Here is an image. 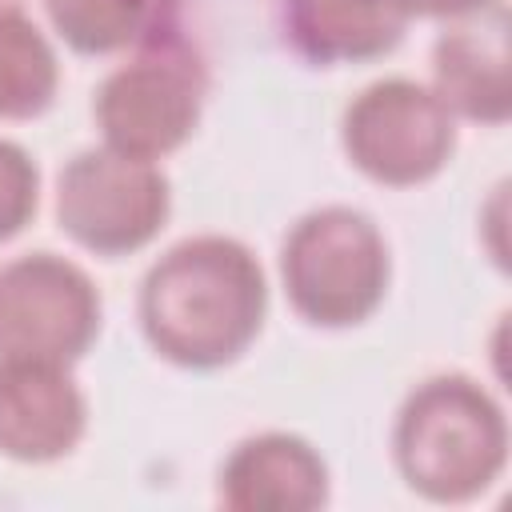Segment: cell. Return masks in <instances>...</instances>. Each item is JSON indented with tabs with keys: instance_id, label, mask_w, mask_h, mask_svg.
<instances>
[{
	"instance_id": "cell-2",
	"label": "cell",
	"mask_w": 512,
	"mask_h": 512,
	"mask_svg": "<svg viewBox=\"0 0 512 512\" xmlns=\"http://www.w3.org/2000/svg\"><path fill=\"white\" fill-rule=\"evenodd\" d=\"M392 464L432 504H464L488 492L508 464V416L464 372L420 380L392 420Z\"/></svg>"
},
{
	"instance_id": "cell-13",
	"label": "cell",
	"mask_w": 512,
	"mask_h": 512,
	"mask_svg": "<svg viewBox=\"0 0 512 512\" xmlns=\"http://www.w3.org/2000/svg\"><path fill=\"white\" fill-rule=\"evenodd\" d=\"M60 88V60L40 24L0 4V120H36L52 108Z\"/></svg>"
},
{
	"instance_id": "cell-7",
	"label": "cell",
	"mask_w": 512,
	"mask_h": 512,
	"mask_svg": "<svg viewBox=\"0 0 512 512\" xmlns=\"http://www.w3.org/2000/svg\"><path fill=\"white\" fill-rule=\"evenodd\" d=\"M96 280L68 256L24 252L0 264V360L76 364L100 336Z\"/></svg>"
},
{
	"instance_id": "cell-4",
	"label": "cell",
	"mask_w": 512,
	"mask_h": 512,
	"mask_svg": "<svg viewBox=\"0 0 512 512\" xmlns=\"http://www.w3.org/2000/svg\"><path fill=\"white\" fill-rule=\"evenodd\" d=\"M204 100L208 68L200 52L172 28L136 44L132 56L100 80L92 116L108 148L164 160L196 132Z\"/></svg>"
},
{
	"instance_id": "cell-12",
	"label": "cell",
	"mask_w": 512,
	"mask_h": 512,
	"mask_svg": "<svg viewBox=\"0 0 512 512\" xmlns=\"http://www.w3.org/2000/svg\"><path fill=\"white\" fill-rule=\"evenodd\" d=\"M44 12L80 56L124 52L176 28V0H44Z\"/></svg>"
},
{
	"instance_id": "cell-1",
	"label": "cell",
	"mask_w": 512,
	"mask_h": 512,
	"mask_svg": "<svg viewBox=\"0 0 512 512\" xmlns=\"http://www.w3.org/2000/svg\"><path fill=\"white\" fill-rule=\"evenodd\" d=\"M268 316V276L232 236L200 232L160 252L136 292V320L152 352L176 368L236 364Z\"/></svg>"
},
{
	"instance_id": "cell-8",
	"label": "cell",
	"mask_w": 512,
	"mask_h": 512,
	"mask_svg": "<svg viewBox=\"0 0 512 512\" xmlns=\"http://www.w3.org/2000/svg\"><path fill=\"white\" fill-rule=\"evenodd\" d=\"M88 428V400L68 364L0 360V452L16 464L64 460Z\"/></svg>"
},
{
	"instance_id": "cell-3",
	"label": "cell",
	"mask_w": 512,
	"mask_h": 512,
	"mask_svg": "<svg viewBox=\"0 0 512 512\" xmlns=\"http://www.w3.org/2000/svg\"><path fill=\"white\" fill-rule=\"evenodd\" d=\"M392 252L380 224L352 204L304 212L280 244V284L312 328L364 324L388 296Z\"/></svg>"
},
{
	"instance_id": "cell-10",
	"label": "cell",
	"mask_w": 512,
	"mask_h": 512,
	"mask_svg": "<svg viewBox=\"0 0 512 512\" xmlns=\"http://www.w3.org/2000/svg\"><path fill=\"white\" fill-rule=\"evenodd\" d=\"M328 488V460L296 432L244 436L216 476V496L228 512H312L328 504Z\"/></svg>"
},
{
	"instance_id": "cell-11",
	"label": "cell",
	"mask_w": 512,
	"mask_h": 512,
	"mask_svg": "<svg viewBox=\"0 0 512 512\" xmlns=\"http://www.w3.org/2000/svg\"><path fill=\"white\" fill-rule=\"evenodd\" d=\"M284 40L308 64H364L388 56L412 20L408 0H280Z\"/></svg>"
},
{
	"instance_id": "cell-9",
	"label": "cell",
	"mask_w": 512,
	"mask_h": 512,
	"mask_svg": "<svg viewBox=\"0 0 512 512\" xmlns=\"http://www.w3.org/2000/svg\"><path fill=\"white\" fill-rule=\"evenodd\" d=\"M508 4L492 0L468 16H456L432 44V92L452 116L472 124H504L512 116L508 72Z\"/></svg>"
},
{
	"instance_id": "cell-15",
	"label": "cell",
	"mask_w": 512,
	"mask_h": 512,
	"mask_svg": "<svg viewBox=\"0 0 512 512\" xmlns=\"http://www.w3.org/2000/svg\"><path fill=\"white\" fill-rule=\"evenodd\" d=\"M484 4H492V0H408L412 16H436V20H456V16H468Z\"/></svg>"
},
{
	"instance_id": "cell-6",
	"label": "cell",
	"mask_w": 512,
	"mask_h": 512,
	"mask_svg": "<svg viewBox=\"0 0 512 512\" xmlns=\"http://www.w3.org/2000/svg\"><path fill=\"white\" fill-rule=\"evenodd\" d=\"M340 144L348 164L368 180L384 188H416L448 168L456 152V116L432 84L384 76L348 100Z\"/></svg>"
},
{
	"instance_id": "cell-5",
	"label": "cell",
	"mask_w": 512,
	"mask_h": 512,
	"mask_svg": "<svg viewBox=\"0 0 512 512\" xmlns=\"http://www.w3.org/2000/svg\"><path fill=\"white\" fill-rule=\"evenodd\" d=\"M172 212V184L156 160L120 148H80L56 176V224L92 256L148 248Z\"/></svg>"
},
{
	"instance_id": "cell-14",
	"label": "cell",
	"mask_w": 512,
	"mask_h": 512,
	"mask_svg": "<svg viewBox=\"0 0 512 512\" xmlns=\"http://www.w3.org/2000/svg\"><path fill=\"white\" fill-rule=\"evenodd\" d=\"M40 208V168L16 144L0 140V244L20 236Z\"/></svg>"
}]
</instances>
